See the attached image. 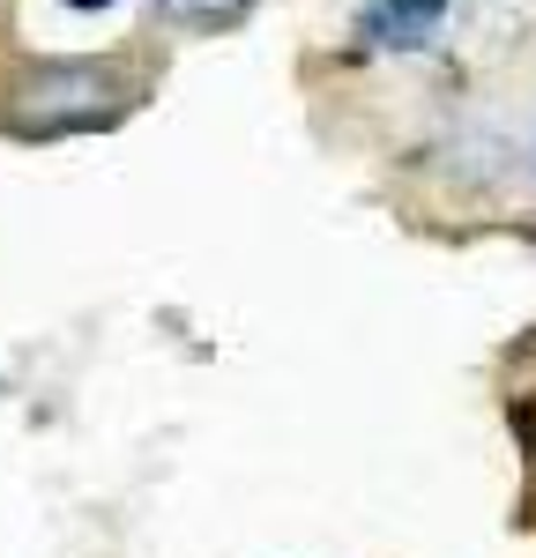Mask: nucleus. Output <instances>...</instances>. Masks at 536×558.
<instances>
[{
  "label": "nucleus",
  "mask_w": 536,
  "mask_h": 558,
  "mask_svg": "<svg viewBox=\"0 0 536 558\" xmlns=\"http://www.w3.org/2000/svg\"><path fill=\"white\" fill-rule=\"evenodd\" d=\"M357 38L373 52H417V45L440 38V0H373Z\"/></svg>",
  "instance_id": "obj_1"
},
{
  "label": "nucleus",
  "mask_w": 536,
  "mask_h": 558,
  "mask_svg": "<svg viewBox=\"0 0 536 558\" xmlns=\"http://www.w3.org/2000/svg\"><path fill=\"white\" fill-rule=\"evenodd\" d=\"M254 0H172V15H186V23H202V31H223L231 15H246Z\"/></svg>",
  "instance_id": "obj_2"
}]
</instances>
